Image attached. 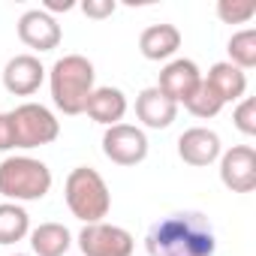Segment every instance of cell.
Returning <instances> with one entry per match:
<instances>
[{
  "instance_id": "24",
  "label": "cell",
  "mask_w": 256,
  "mask_h": 256,
  "mask_svg": "<svg viewBox=\"0 0 256 256\" xmlns=\"http://www.w3.org/2000/svg\"><path fill=\"white\" fill-rule=\"evenodd\" d=\"M114 10H118L114 0H84V4H82V12L88 18H108Z\"/></svg>"
},
{
  "instance_id": "13",
  "label": "cell",
  "mask_w": 256,
  "mask_h": 256,
  "mask_svg": "<svg viewBox=\"0 0 256 256\" xmlns=\"http://www.w3.org/2000/svg\"><path fill=\"white\" fill-rule=\"evenodd\" d=\"M136 118L148 126V130H166V126H172V120L178 118V102L169 100L157 84L145 88L136 96Z\"/></svg>"
},
{
  "instance_id": "8",
  "label": "cell",
  "mask_w": 256,
  "mask_h": 256,
  "mask_svg": "<svg viewBox=\"0 0 256 256\" xmlns=\"http://www.w3.org/2000/svg\"><path fill=\"white\" fill-rule=\"evenodd\" d=\"M220 181L232 193L256 190V151L250 145H232L220 154Z\"/></svg>"
},
{
  "instance_id": "6",
  "label": "cell",
  "mask_w": 256,
  "mask_h": 256,
  "mask_svg": "<svg viewBox=\"0 0 256 256\" xmlns=\"http://www.w3.org/2000/svg\"><path fill=\"white\" fill-rule=\"evenodd\" d=\"M78 250L84 256H133L136 241L124 226L114 223H84V229L78 232Z\"/></svg>"
},
{
  "instance_id": "9",
  "label": "cell",
  "mask_w": 256,
  "mask_h": 256,
  "mask_svg": "<svg viewBox=\"0 0 256 256\" xmlns=\"http://www.w3.org/2000/svg\"><path fill=\"white\" fill-rule=\"evenodd\" d=\"M18 40L34 52H54L60 46L64 34H60V24L54 16H48L42 10H28L18 18Z\"/></svg>"
},
{
  "instance_id": "25",
  "label": "cell",
  "mask_w": 256,
  "mask_h": 256,
  "mask_svg": "<svg viewBox=\"0 0 256 256\" xmlns=\"http://www.w3.org/2000/svg\"><path fill=\"white\" fill-rule=\"evenodd\" d=\"M76 4H72V0H46V4H42V12H70Z\"/></svg>"
},
{
  "instance_id": "12",
  "label": "cell",
  "mask_w": 256,
  "mask_h": 256,
  "mask_svg": "<svg viewBox=\"0 0 256 256\" xmlns=\"http://www.w3.org/2000/svg\"><path fill=\"white\" fill-rule=\"evenodd\" d=\"M199 82H202V72H199L196 60H190V58H178V60H169V64L163 66L157 88H160L169 100H175V102L181 106V102H187V96L196 90Z\"/></svg>"
},
{
  "instance_id": "26",
  "label": "cell",
  "mask_w": 256,
  "mask_h": 256,
  "mask_svg": "<svg viewBox=\"0 0 256 256\" xmlns=\"http://www.w3.org/2000/svg\"><path fill=\"white\" fill-rule=\"evenodd\" d=\"M12 256H28V253H12Z\"/></svg>"
},
{
  "instance_id": "16",
  "label": "cell",
  "mask_w": 256,
  "mask_h": 256,
  "mask_svg": "<svg viewBox=\"0 0 256 256\" xmlns=\"http://www.w3.org/2000/svg\"><path fill=\"white\" fill-rule=\"evenodd\" d=\"M205 82L220 94L223 102H238V100H244V94H247V72H241V70L232 66L229 60L214 64V66L208 70Z\"/></svg>"
},
{
  "instance_id": "20",
  "label": "cell",
  "mask_w": 256,
  "mask_h": 256,
  "mask_svg": "<svg viewBox=\"0 0 256 256\" xmlns=\"http://www.w3.org/2000/svg\"><path fill=\"white\" fill-rule=\"evenodd\" d=\"M223 106H226V102H223V100H220V94L205 82V76H202V82L196 84V90H193V94L187 96V102H184V108H187L193 118H202V120L217 118Z\"/></svg>"
},
{
  "instance_id": "5",
  "label": "cell",
  "mask_w": 256,
  "mask_h": 256,
  "mask_svg": "<svg viewBox=\"0 0 256 256\" xmlns=\"http://www.w3.org/2000/svg\"><path fill=\"white\" fill-rule=\"evenodd\" d=\"M12 126H16V148L52 145L60 136V120L40 102H22L18 108H12Z\"/></svg>"
},
{
  "instance_id": "17",
  "label": "cell",
  "mask_w": 256,
  "mask_h": 256,
  "mask_svg": "<svg viewBox=\"0 0 256 256\" xmlns=\"http://www.w3.org/2000/svg\"><path fill=\"white\" fill-rule=\"evenodd\" d=\"M72 247V235L64 223H40L30 229V250L34 256H64Z\"/></svg>"
},
{
  "instance_id": "15",
  "label": "cell",
  "mask_w": 256,
  "mask_h": 256,
  "mask_svg": "<svg viewBox=\"0 0 256 256\" xmlns=\"http://www.w3.org/2000/svg\"><path fill=\"white\" fill-rule=\"evenodd\" d=\"M181 48V30L175 24H151L139 36V52L145 60H169Z\"/></svg>"
},
{
  "instance_id": "10",
  "label": "cell",
  "mask_w": 256,
  "mask_h": 256,
  "mask_svg": "<svg viewBox=\"0 0 256 256\" xmlns=\"http://www.w3.org/2000/svg\"><path fill=\"white\" fill-rule=\"evenodd\" d=\"M223 154V145H220V136L208 126H190L178 136V157L187 163V166H211L214 160H220Z\"/></svg>"
},
{
  "instance_id": "14",
  "label": "cell",
  "mask_w": 256,
  "mask_h": 256,
  "mask_svg": "<svg viewBox=\"0 0 256 256\" xmlns=\"http://www.w3.org/2000/svg\"><path fill=\"white\" fill-rule=\"evenodd\" d=\"M84 112H88L90 120H96L102 126H114L126 114V94L120 88H112V84L94 88L90 96H88V102H84Z\"/></svg>"
},
{
  "instance_id": "21",
  "label": "cell",
  "mask_w": 256,
  "mask_h": 256,
  "mask_svg": "<svg viewBox=\"0 0 256 256\" xmlns=\"http://www.w3.org/2000/svg\"><path fill=\"white\" fill-rule=\"evenodd\" d=\"M256 16L253 0H220L217 4V18L226 24H247Z\"/></svg>"
},
{
  "instance_id": "2",
  "label": "cell",
  "mask_w": 256,
  "mask_h": 256,
  "mask_svg": "<svg viewBox=\"0 0 256 256\" xmlns=\"http://www.w3.org/2000/svg\"><path fill=\"white\" fill-rule=\"evenodd\" d=\"M94 82H96V72H94V64L88 58H82V54H64L48 70L52 102L64 114H82L84 102H88V96L94 90Z\"/></svg>"
},
{
  "instance_id": "18",
  "label": "cell",
  "mask_w": 256,
  "mask_h": 256,
  "mask_svg": "<svg viewBox=\"0 0 256 256\" xmlns=\"http://www.w3.org/2000/svg\"><path fill=\"white\" fill-rule=\"evenodd\" d=\"M30 235V214L18 202H0V244H16Z\"/></svg>"
},
{
  "instance_id": "4",
  "label": "cell",
  "mask_w": 256,
  "mask_h": 256,
  "mask_svg": "<svg viewBox=\"0 0 256 256\" xmlns=\"http://www.w3.org/2000/svg\"><path fill=\"white\" fill-rule=\"evenodd\" d=\"M52 190V169L34 157H6L0 163V196L6 202H36Z\"/></svg>"
},
{
  "instance_id": "7",
  "label": "cell",
  "mask_w": 256,
  "mask_h": 256,
  "mask_svg": "<svg viewBox=\"0 0 256 256\" xmlns=\"http://www.w3.org/2000/svg\"><path fill=\"white\" fill-rule=\"evenodd\" d=\"M102 154L114 166H139L148 157V136L133 124H114L102 133Z\"/></svg>"
},
{
  "instance_id": "1",
  "label": "cell",
  "mask_w": 256,
  "mask_h": 256,
  "mask_svg": "<svg viewBox=\"0 0 256 256\" xmlns=\"http://www.w3.org/2000/svg\"><path fill=\"white\" fill-rule=\"evenodd\" d=\"M148 256H214L217 235L205 214L178 211L157 220L145 235Z\"/></svg>"
},
{
  "instance_id": "19",
  "label": "cell",
  "mask_w": 256,
  "mask_h": 256,
  "mask_svg": "<svg viewBox=\"0 0 256 256\" xmlns=\"http://www.w3.org/2000/svg\"><path fill=\"white\" fill-rule=\"evenodd\" d=\"M226 52H229V64L232 66H238L241 72L253 70L256 66V30L253 28H244V30L232 34Z\"/></svg>"
},
{
  "instance_id": "3",
  "label": "cell",
  "mask_w": 256,
  "mask_h": 256,
  "mask_svg": "<svg viewBox=\"0 0 256 256\" xmlns=\"http://www.w3.org/2000/svg\"><path fill=\"white\" fill-rule=\"evenodd\" d=\"M64 199H66V208L72 211V217H78L82 223H100L112 208L108 184L90 166H76L66 175Z\"/></svg>"
},
{
  "instance_id": "22",
  "label": "cell",
  "mask_w": 256,
  "mask_h": 256,
  "mask_svg": "<svg viewBox=\"0 0 256 256\" xmlns=\"http://www.w3.org/2000/svg\"><path fill=\"white\" fill-rule=\"evenodd\" d=\"M232 120H235V126L244 136H256V100L253 96L238 100V106L232 112Z\"/></svg>"
},
{
  "instance_id": "23",
  "label": "cell",
  "mask_w": 256,
  "mask_h": 256,
  "mask_svg": "<svg viewBox=\"0 0 256 256\" xmlns=\"http://www.w3.org/2000/svg\"><path fill=\"white\" fill-rule=\"evenodd\" d=\"M0 151H16V126H12V112H0Z\"/></svg>"
},
{
  "instance_id": "11",
  "label": "cell",
  "mask_w": 256,
  "mask_h": 256,
  "mask_svg": "<svg viewBox=\"0 0 256 256\" xmlns=\"http://www.w3.org/2000/svg\"><path fill=\"white\" fill-rule=\"evenodd\" d=\"M42 82H46V66L40 64L36 54H16L4 66V88L12 96H30L40 90Z\"/></svg>"
}]
</instances>
